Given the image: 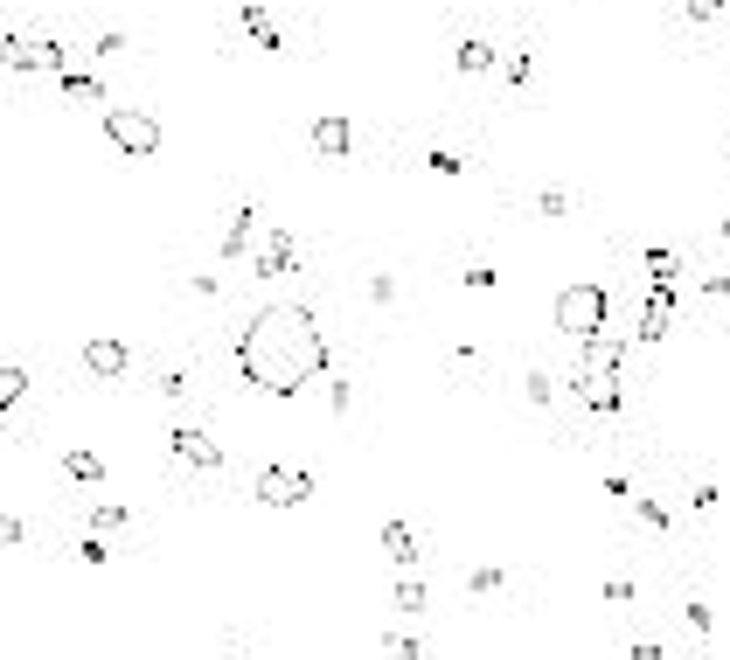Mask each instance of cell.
I'll return each instance as SVG.
<instances>
[{
	"instance_id": "obj_1",
	"label": "cell",
	"mask_w": 730,
	"mask_h": 660,
	"mask_svg": "<svg viewBox=\"0 0 730 660\" xmlns=\"http://www.w3.org/2000/svg\"><path fill=\"white\" fill-rule=\"evenodd\" d=\"M327 369V334L320 313L299 299H272L251 313V327L237 334V376L258 396H299Z\"/></svg>"
},
{
	"instance_id": "obj_2",
	"label": "cell",
	"mask_w": 730,
	"mask_h": 660,
	"mask_svg": "<svg viewBox=\"0 0 730 660\" xmlns=\"http://www.w3.org/2000/svg\"><path fill=\"white\" fill-rule=\"evenodd\" d=\"M605 320H612V299H605V285L578 278V285H564V292H557V327H564L571 341H584V334H605Z\"/></svg>"
},
{
	"instance_id": "obj_3",
	"label": "cell",
	"mask_w": 730,
	"mask_h": 660,
	"mask_svg": "<svg viewBox=\"0 0 730 660\" xmlns=\"http://www.w3.org/2000/svg\"><path fill=\"white\" fill-rule=\"evenodd\" d=\"M105 139H112L119 153L146 160V153H160V119H153V112H126V105H112V112H105Z\"/></svg>"
},
{
	"instance_id": "obj_4",
	"label": "cell",
	"mask_w": 730,
	"mask_h": 660,
	"mask_svg": "<svg viewBox=\"0 0 730 660\" xmlns=\"http://www.w3.org/2000/svg\"><path fill=\"white\" fill-rule=\"evenodd\" d=\"M251 494H258L265 508H299V501H313V473H299V466H265V473L251 480Z\"/></svg>"
},
{
	"instance_id": "obj_5",
	"label": "cell",
	"mask_w": 730,
	"mask_h": 660,
	"mask_svg": "<svg viewBox=\"0 0 730 660\" xmlns=\"http://www.w3.org/2000/svg\"><path fill=\"white\" fill-rule=\"evenodd\" d=\"M675 306H682V278H654L647 306H640V341H668L675 334Z\"/></svg>"
},
{
	"instance_id": "obj_6",
	"label": "cell",
	"mask_w": 730,
	"mask_h": 660,
	"mask_svg": "<svg viewBox=\"0 0 730 660\" xmlns=\"http://www.w3.org/2000/svg\"><path fill=\"white\" fill-rule=\"evenodd\" d=\"M133 369V348L119 341V334H91L84 341V376H98V383H119Z\"/></svg>"
},
{
	"instance_id": "obj_7",
	"label": "cell",
	"mask_w": 730,
	"mask_h": 660,
	"mask_svg": "<svg viewBox=\"0 0 730 660\" xmlns=\"http://www.w3.org/2000/svg\"><path fill=\"white\" fill-rule=\"evenodd\" d=\"M578 369L584 376H626V334H584Z\"/></svg>"
},
{
	"instance_id": "obj_8",
	"label": "cell",
	"mask_w": 730,
	"mask_h": 660,
	"mask_svg": "<svg viewBox=\"0 0 730 660\" xmlns=\"http://www.w3.org/2000/svg\"><path fill=\"white\" fill-rule=\"evenodd\" d=\"M571 396H578L584 410H598V417H619L626 410V376H571Z\"/></svg>"
},
{
	"instance_id": "obj_9",
	"label": "cell",
	"mask_w": 730,
	"mask_h": 660,
	"mask_svg": "<svg viewBox=\"0 0 730 660\" xmlns=\"http://www.w3.org/2000/svg\"><path fill=\"white\" fill-rule=\"evenodd\" d=\"M167 445H174V459H188L195 473H223V445H216L209 431H195V424H174V431H167Z\"/></svg>"
},
{
	"instance_id": "obj_10",
	"label": "cell",
	"mask_w": 730,
	"mask_h": 660,
	"mask_svg": "<svg viewBox=\"0 0 730 660\" xmlns=\"http://www.w3.org/2000/svg\"><path fill=\"white\" fill-rule=\"evenodd\" d=\"M292 264H299V244H292L286 223H272V230H265V244H258V278H286Z\"/></svg>"
},
{
	"instance_id": "obj_11",
	"label": "cell",
	"mask_w": 730,
	"mask_h": 660,
	"mask_svg": "<svg viewBox=\"0 0 730 660\" xmlns=\"http://www.w3.org/2000/svg\"><path fill=\"white\" fill-rule=\"evenodd\" d=\"M237 21H244V35H251L265 56H286V35H279V21H272L258 0H244V7H237Z\"/></svg>"
},
{
	"instance_id": "obj_12",
	"label": "cell",
	"mask_w": 730,
	"mask_h": 660,
	"mask_svg": "<svg viewBox=\"0 0 730 660\" xmlns=\"http://www.w3.org/2000/svg\"><path fill=\"white\" fill-rule=\"evenodd\" d=\"M306 139H313L320 160H341V153H348V119H341V112H320V119L306 126Z\"/></svg>"
},
{
	"instance_id": "obj_13",
	"label": "cell",
	"mask_w": 730,
	"mask_h": 660,
	"mask_svg": "<svg viewBox=\"0 0 730 660\" xmlns=\"http://www.w3.org/2000/svg\"><path fill=\"white\" fill-rule=\"evenodd\" d=\"M14 70H42V77H63V70H70V49H63V42H28Z\"/></svg>"
},
{
	"instance_id": "obj_14",
	"label": "cell",
	"mask_w": 730,
	"mask_h": 660,
	"mask_svg": "<svg viewBox=\"0 0 730 660\" xmlns=\"http://www.w3.org/2000/svg\"><path fill=\"white\" fill-rule=\"evenodd\" d=\"M383 549H390V563H397V570H411L425 542H418V528H404V522H383Z\"/></svg>"
},
{
	"instance_id": "obj_15",
	"label": "cell",
	"mask_w": 730,
	"mask_h": 660,
	"mask_svg": "<svg viewBox=\"0 0 730 660\" xmlns=\"http://www.w3.org/2000/svg\"><path fill=\"white\" fill-rule=\"evenodd\" d=\"M63 473L84 480V487H98V480H105V459H98L91 445H70V452H63Z\"/></svg>"
},
{
	"instance_id": "obj_16",
	"label": "cell",
	"mask_w": 730,
	"mask_h": 660,
	"mask_svg": "<svg viewBox=\"0 0 730 660\" xmlns=\"http://www.w3.org/2000/svg\"><path fill=\"white\" fill-rule=\"evenodd\" d=\"M459 70H473V77H480V70H501V49L480 42V35H466V42H459Z\"/></svg>"
},
{
	"instance_id": "obj_17",
	"label": "cell",
	"mask_w": 730,
	"mask_h": 660,
	"mask_svg": "<svg viewBox=\"0 0 730 660\" xmlns=\"http://www.w3.org/2000/svg\"><path fill=\"white\" fill-rule=\"evenodd\" d=\"M251 230H258V216L237 202V216H230V230H223V258H244V251H251Z\"/></svg>"
},
{
	"instance_id": "obj_18",
	"label": "cell",
	"mask_w": 730,
	"mask_h": 660,
	"mask_svg": "<svg viewBox=\"0 0 730 660\" xmlns=\"http://www.w3.org/2000/svg\"><path fill=\"white\" fill-rule=\"evenodd\" d=\"M56 84H63V91H70V98H91V105H98V98H105V84H98V77H91V70H77V63H70V70H63V77H56Z\"/></svg>"
},
{
	"instance_id": "obj_19",
	"label": "cell",
	"mask_w": 730,
	"mask_h": 660,
	"mask_svg": "<svg viewBox=\"0 0 730 660\" xmlns=\"http://www.w3.org/2000/svg\"><path fill=\"white\" fill-rule=\"evenodd\" d=\"M21 396H28V376H21V369H7V362H0V410H14V403H21Z\"/></svg>"
},
{
	"instance_id": "obj_20",
	"label": "cell",
	"mask_w": 730,
	"mask_h": 660,
	"mask_svg": "<svg viewBox=\"0 0 730 660\" xmlns=\"http://www.w3.org/2000/svg\"><path fill=\"white\" fill-rule=\"evenodd\" d=\"M529 77H536V63H529V56H501V84H508V91H522Z\"/></svg>"
},
{
	"instance_id": "obj_21",
	"label": "cell",
	"mask_w": 730,
	"mask_h": 660,
	"mask_svg": "<svg viewBox=\"0 0 730 660\" xmlns=\"http://www.w3.org/2000/svg\"><path fill=\"white\" fill-rule=\"evenodd\" d=\"M522 396H529V403L543 410V403H557V383H550L543 369H529V383H522Z\"/></svg>"
},
{
	"instance_id": "obj_22",
	"label": "cell",
	"mask_w": 730,
	"mask_h": 660,
	"mask_svg": "<svg viewBox=\"0 0 730 660\" xmlns=\"http://www.w3.org/2000/svg\"><path fill=\"white\" fill-rule=\"evenodd\" d=\"M383 660H425V647H418L411 633H390V640H383Z\"/></svg>"
},
{
	"instance_id": "obj_23",
	"label": "cell",
	"mask_w": 730,
	"mask_h": 660,
	"mask_svg": "<svg viewBox=\"0 0 730 660\" xmlns=\"http://www.w3.org/2000/svg\"><path fill=\"white\" fill-rule=\"evenodd\" d=\"M459 285H466V292H494V285H501V271H494V264H466V278H459Z\"/></svg>"
},
{
	"instance_id": "obj_24",
	"label": "cell",
	"mask_w": 730,
	"mask_h": 660,
	"mask_svg": "<svg viewBox=\"0 0 730 660\" xmlns=\"http://www.w3.org/2000/svg\"><path fill=\"white\" fill-rule=\"evenodd\" d=\"M397 612H425V584L418 577H397Z\"/></svg>"
},
{
	"instance_id": "obj_25",
	"label": "cell",
	"mask_w": 730,
	"mask_h": 660,
	"mask_svg": "<svg viewBox=\"0 0 730 660\" xmlns=\"http://www.w3.org/2000/svg\"><path fill=\"white\" fill-rule=\"evenodd\" d=\"M91 528H98V535H112V528H126V508H119V501H105V508H91Z\"/></svg>"
},
{
	"instance_id": "obj_26",
	"label": "cell",
	"mask_w": 730,
	"mask_h": 660,
	"mask_svg": "<svg viewBox=\"0 0 730 660\" xmlns=\"http://www.w3.org/2000/svg\"><path fill=\"white\" fill-rule=\"evenodd\" d=\"M626 508H633V515H640V522H647V528H668V522H675V515H668L661 501H626Z\"/></svg>"
},
{
	"instance_id": "obj_27",
	"label": "cell",
	"mask_w": 730,
	"mask_h": 660,
	"mask_svg": "<svg viewBox=\"0 0 730 660\" xmlns=\"http://www.w3.org/2000/svg\"><path fill=\"white\" fill-rule=\"evenodd\" d=\"M77 563H112V549L98 535H77Z\"/></svg>"
},
{
	"instance_id": "obj_28",
	"label": "cell",
	"mask_w": 730,
	"mask_h": 660,
	"mask_svg": "<svg viewBox=\"0 0 730 660\" xmlns=\"http://www.w3.org/2000/svg\"><path fill=\"white\" fill-rule=\"evenodd\" d=\"M466 584H473V591H501V584H508V577H501V570H494V563H480V570H466Z\"/></svg>"
},
{
	"instance_id": "obj_29",
	"label": "cell",
	"mask_w": 730,
	"mask_h": 660,
	"mask_svg": "<svg viewBox=\"0 0 730 660\" xmlns=\"http://www.w3.org/2000/svg\"><path fill=\"white\" fill-rule=\"evenodd\" d=\"M682 619H689V626H696V633H710V626H717V612H710V605H703V598H689V605H682Z\"/></svg>"
},
{
	"instance_id": "obj_30",
	"label": "cell",
	"mask_w": 730,
	"mask_h": 660,
	"mask_svg": "<svg viewBox=\"0 0 730 660\" xmlns=\"http://www.w3.org/2000/svg\"><path fill=\"white\" fill-rule=\"evenodd\" d=\"M605 605H633V577H605Z\"/></svg>"
},
{
	"instance_id": "obj_31",
	"label": "cell",
	"mask_w": 730,
	"mask_h": 660,
	"mask_svg": "<svg viewBox=\"0 0 730 660\" xmlns=\"http://www.w3.org/2000/svg\"><path fill=\"white\" fill-rule=\"evenodd\" d=\"M543 216H571V195L564 188H543Z\"/></svg>"
},
{
	"instance_id": "obj_32",
	"label": "cell",
	"mask_w": 730,
	"mask_h": 660,
	"mask_svg": "<svg viewBox=\"0 0 730 660\" xmlns=\"http://www.w3.org/2000/svg\"><path fill=\"white\" fill-rule=\"evenodd\" d=\"M369 299H376V306H390V299H397V278H383V271H376V278H369Z\"/></svg>"
},
{
	"instance_id": "obj_33",
	"label": "cell",
	"mask_w": 730,
	"mask_h": 660,
	"mask_svg": "<svg viewBox=\"0 0 730 660\" xmlns=\"http://www.w3.org/2000/svg\"><path fill=\"white\" fill-rule=\"evenodd\" d=\"M710 508H717V487H710V480H703V487H696V494H689V515H710Z\"/></svg>"
},
{
	"instance_id": "obj_34",
	"label": "cell",
	"mask_w": 730,
	"mask_h": 660,
	"mask_svg": "<svg viewBox=\"0 0 730 660\" xmlns=\"http://www.w3.org/2000/svg\"><path fill=\"white\" fill-rule=\"evenodd\" d=\"M682 7H689V14H696V21H717V14H724L730 0H682Z\"/></svg>"
},
{
	"instance_id": "obj_35",
	"label": "cell",
	"mask_w": 730,
	"mask_h": 660,
	"mask_svg": "<svg viewBox=\"0 0 730 660\" xmlns=\"http://www.w3.org/2000/svg\"><path fill=\"white\" fill-rule=\"evenodd\" d=\"M21 535H28V528H21V515H0V549H14Z\"/></svg>"
},
{
	"instance_id": "obj_36",
	"label": "cell",
	"mask_w": 730,
	"mask_h": 660,
	"mask_svg": "<svg viewBox=\"0 0 730 660\" xmlns=\"http://www.w3.org/2000/svg\"><path fill=\"white\" fill-rule=\"evenodd\" d=\"M647 271H654V278H682V271H675V258H668V251H647Z\"/></svg>"
},
{
	"instance_id": "obj_37",
	"label": "cell",
	"mask_w": 730,
	"mask_h": 660,
	"mask_svg": "<svg viewBox=\"0 0 730 660\" xmlns=\"http://www.w3.org/2000/svg\"><path fill=\"white\" fill-rule=\"evenodd\" d=\"M223 660H244V654H223Z\"/></svg>"
}]
</instances>
